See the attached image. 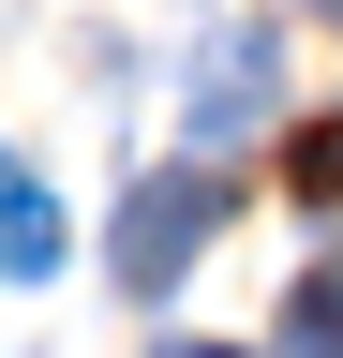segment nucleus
Wrapping results in <instances>:
<instances>
[{
  "mask_svg": "<svg viewBox=\"0 0 343 358\" xmlns=\"http://www.w3.org/2000/svg\"><path fill=\"white\" fill-rule=\"evenodd\" d=\"M209 224H224V179H209V164H164V179H135V194H119V224H105V268H119L135 299H164V284L209 254Z\"/></svg>",
  "mask_w": 343,
  "mask_h": 358,
  "instance_id": "nucleus-1",
  "label": "nucleus"
},
{
  "mask_svg": "<svg viewBox=\"0 0 343 358\" xmlns=\"http://www.w3.org/2000/svg\"><path fill=\"white\" fill-rule=\"evenodd\" d=\"M45 268H60V194L0 150V284H45Z\"/></svg>",
  "mask_w": 343,
  "mask_h": 358,
  "instance_id": "nucleus-2",
  "label": "nucleus"
},
{
  "mask_svg": "<svg viewBox=\"0 0 343 358\" xmlns=\"http://www.w3.org/2000/svg\"><path fill=\"white\" fill-rule=\"evenodd\" d=\"M254 105H269V30H224L209 75H194V134H239Z\"/></svg>",
  "mask_w": 343,
  "mask_h": 358,
  "instance_id": "nucleus-3",
  "label": "nucleus"
},
{
  "mask_svg": "<svg viewBox=\"0 0 343 358\" xmlns=\"http://www.w3.org/2000/svg\"><path fill=\"white\" fill-rule=\"evenodd\" d=\"M284 358H343V268H298V299H284Z\"/></svg>",
  "mask_w": 343,
  "mask_h": 358,
  "instance_id": "nucleus-4",
  "label": "nucleus"
},
{
  "mask_svg": "<svg viewBox=\"0 0 343 358\" xmlns=\"http://www.w3.org/2000/svg\"><path fill=\"white\" fill-rule=\"evenodd\" d=\"M284 194H298V209H343V120H298V150H284Z\"/></svg>",
  "mask_w": 343,
  "mask_h": 358,
  "instance_id": "nucleus-5",
  "label": "nucleus"
},
{
  "mask_svg": "<svg viewBox=\"0 0 343 358\" xmlns=\"http://www.w3.org/2000/svg\"><path fill=\"white\" fill-rule=\"evenodd\" d=\"M164 358H239V343H164Z\"/></svg>",
  "mask_w": 343,
  "mask_h": 358,
  "instance_id": "nucleus-6",
  "label": "nucleus"
},
{
  "mask_svg": "<svg viewBox=\"0 0 343 358\" xmlns=\"http://www.w3.org/2000/svg\"><path fill=\"white\" fill-rule=\"evenodd\" d=\"M314 15H328V30H343V0H314Z\"/></svg>",
  "mask_w": 343,
  "mask_h": 358,
  "instance_id": "nucleus-7",
  "label": "nucleus"
}]
</instances>
